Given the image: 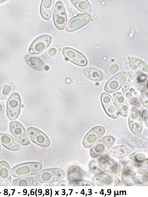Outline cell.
Masks as SVG:
<instances>
[{
    "label": "cell",
    "instance_id": "1",
    "mask_svg": "<svg viewBox=\"0 0 148 197\" xmlns=\"http://www.w3.org/2000/svg\"><path fill=\"white\" fill-rule=\"evenodd\" d=\"M42 165L38 162H29L22 163L13 167L11 173L15 177H20L34 175L42 168Z\"/></svg>",
    "mask_w": 148,
    "mask_h": 197
},
{
    "label": "cell",
    "instance_id": "2",
    "mask_svg": "<svg viewBox=\"0 0 148 197\" xmlns=\"http://www.w3.org/2000/svg\"><path fill=\"white\" fill-rule=\"evenodd\" d=\"M66 176L65 172L62 169L53 168L43 169L35 175V179L40 183H52L59 181Z\"/></svg>",
    "mask_w": 148,
    "mask_h": 197
},
{
    "label": "cell",
    "instance_id": "3",
    "mask_svg": "<svg viewBox=\"0 0 148 197\" xmlns=\"http://www.w3.org/2000/svg\"><path fill=\"white\" fill-rule=\"evenodd\" d=\"M97 161L99 166L105 172L114 175L120 174V165L109 156L102 155L98 159Z\"/></svg>",
    "mask_w": 148,
    "mask_h": 197
},
{
    "label": "cell",
    "instance_id": "4",
    "mask_svg": "<svg viewBox=\"0 0 148 197\" xmlns=\"http://www.w3.org/2000/svg\"><path fill=\"white\" fill-rule=\"evenodd\" d=\"M114 138L111 136L103 137L91 149L90 154L92 158L98 157L107 151L113 145Z\"/></svg>",
    "mask_w": 148,
    "mask_h": 197
},
{
    "label": "cell",
    "instance_id": "5",
    "mask_svg": "<svg viewBox=\"0 0 148 197\" xmlns=\"http://www.w3.org/2000/svg\"><path fill=\"white\" fill-rule=\"evenodd\" d=\"M21 101L19 94L17 93L12 94L9 98L7 105V115L11 120H16L19 114Z\"/></svg>",
    "mask_w": 148,
    "mask_h": 197
},
{
    "label": "cell",
    "instance_id": "6",
    "mask_svg": "<svg viewBox=\"0 0 148 197\" xmlns=\"http://www.w3.org/2000/svg\"><path fill=\"white\" fill-rule=\"evenodd\" d=\"M27 133L30 140L37 145L43 147H47L50 146V141L49 138L39 129L30 127L27 129Z\"/></svg>",
    "mask_w": 148,
    "mask_h": 197
},
{
    "label": "cell",
    "instance_id": "7",
    "mask_svg": "<svg viewBox=\"0 0 148 197\" xmlns=\"http://www.w3.org/2000/svg\"><path fill=\"white\" fill-rule=\"evenodd\" d=\"M105 132V129L101 126H97L91 129L86 134L83 141V146L89 148L97 142L101 138Z\"/></svg>",
    "mask_w": 148,
    "mask_h": 197
},
{
    "label": "cell",
    "instance_id": "8",
    "mask_svg": "<svg viewBox=\"0 0 148 197\" xmlns=\"http://www.w3.org/2000/svg\"><path fill=\"white\" fill-rule=\"evenodd\" d=\"M136 170L134 165L130 161L124 164L121 173V179L125 186H134L136 176Z\"/></svg>",
    "mask_w": 148,
    "mask_h": 197
},
{
    "label": "cell",
    "instance_id": "9",
    "mask_svg": "<svg viewBox=\"0 0 148 197\" xmlns=\"http://www.w3.org/2000/svg\"><path fill=\"white\" fill-rule=\"evenodd\" d=\"M129 125L133 133L136 135H140L143 128V124L140 110L136 107H132L129 118Z\"/></svg>",
    "mask_w": 148,
    "mask_h": 197
},
{
    "label": "cell",
    "instance_id": "10",
    "mask_svg": "<svg viewBox=\"0 0 148 197\" xmlns=\"http://www.w3.org/2000/svg\"><path fill=\"white\" fill-rule=\"evenodd\" d=\"M62 53L67 60L77 65L84 66L87 64L85 57L76 50L70 47H64L62 50Z\"/></svg>",
    "mask_w": 148,
    "mask_h": 197
},
{
    "label": "cell",
    "instance_id": "11",
    "mask_svg": "<svg viewBox=\"0 0 148 197\" xmlns=\"http://www.w3.org/2000/svg\"><path fill=\"white\" fill-rule=\"evenodd\" d=\"M92 16L88 13H82L77 15L69 21L66 30L71 32L75 31L88 23L91 20Z\"/></svg>",
    "mask_w": 148,
    "mask_h": 197
},
{
    "label": "cell",
    "instance_id": "12",
    "mask_svg": "<svg viewBox=\"0 0 148 197\" xmlns=\"http://www.w3.org/2000/svg\"><path fill=\"white\" fill-rule=\"evenodd\" d=\"M53 18L56 27L60 30L64 29L67 21V19L64 8L60 2H57L55 5Z\"/></svg>",
    "mask_w": 148,
    "mask_h": 197
},
{
    "label": "cell",
    "instance_id": "13",
    "mask_svg": "<svg viewBox=\"0 0 148 197\" xmlns=\"http://www.w3.org/2000/svg\"><path fill=\"white\" fill-rule=\"evenodd\" d=\"M10 130L12 135L21 144L26 146L29 144L30 141L25 130L20 123L16 121L11 122Z\"/></svg>",
    "mask_w": 148,
    "mask_h": 197
},
{
    "label": "cell",
    "instance_id": "14",
    "mask_svg": "<svg viewBox=\"0 0 148 197\" xmlns=\"http://www.w3.org/2000/svg\"><path fill=\"white\" fill-rule=\"evenodd\" d=\"M51 40V37L48 35L39 36L32 43L29 50V53L31 54H39L47 48Z\"/></svg>",
    "mask_w": 148,
    "mask_h": 197
},
{
    "label": "cell",
    "instance_id": "15",
    "mask_svg": "<svg viewBox=\"0 0 148 197\" xmlns=\"http://www.w3.org/2000/svg\"><path fill=\"white\" fill-rule=\"evenodd\" d=\"M102 105L106 114L112 118L119 116V113L116 104L111 96L106 93H102L101 96Z\"/></svg>",
    "mask_w": 148,
    "mask_h": 197
},
{
    "label": "cell",
    "instance_id": "16",
    "mask_svg": "<svg viewBox=\"0 0 148 197\" xmlns=\"http://www.w3.org/2000/svg\"><path fill=\"white\" fill-rule=\"evenodd\" d=\"M127 75L125 72H120L110 78L106 83L105 90L112 93L119 89L125 82Z\"/></svg>",
    "mask_w": 148,
    "mask_h": 197
},
{
    "label": "cell",
    "instance_id": "17",
    "mask_svg": "<svg viewBox=\"0 0 148 197\" xmlns=\"http://www.w3.org/2000/svg\"><path fill=\"white\" fill-rule=\"evenodd\" d=\"M92 180L97 185L100 186H116L120 182L117 177L102 172L95 175Z\"/></svg>",
    "mask_w": 148,
    "mask_h": 197
},
{
    "label": "cell",
    "instance_id": "18",
    "mask_svg": "<svg viewBox=\"0 0 148 197\" xmlns=\"http://www.w3.org/2000/svg\"><path fill=\"white\" fill-rule=\"evenodd\" d=\"M122 91L130 103L133 107L137 108L141 106V98L130 84L126 83L122 88Z\"/></svg>",
    "mask_w": 148,
    "mask_h": 197
},
{
    "label": "cell",
    "instance_id": "19",
    "mask_svg": "<svg viewBox=\"0 0 148 197\" xmlns=\"http://www.w3.org/2000/svg\"><path fill=\"white\" fill-rule=\"evenodd\" d=\"M147 77L132 71L127 74V81L135 88L143 92L147 89Z\"/></svg>",
    "mask_w": 148,
    "mask_h": 197
},
{
    "label": "cell",
    "instance_id": "20",
    "mask_svg": "<svg viewBox=\"0 0 148 197\" xmlns=\"http://www.w3.org/2000/svg\"><path fill=\"white\" fill-rule=\"evenodd\" d=\"M10 168L8 163L6 161H0V186H7L11 184V176Z\"/></svg>",
    "mask_w": 148,
    "mask_h": 197
},
{
    "label": "cell",
    "instance_id": "21",
    "mask_svg": "<svg viewBox=\"0 0 148 197\" xmlns=\"http://www.w3.org/2000/svg\"><path fill=\"white\" fill-rule=\"evenodd\" d=\"M0 140L3 146L9 150L17 151L21 149L18 141L8 134L0 133Z\"/></svg>",
    "mask_w": 148,
    "mask_h": 197
},
{
    "label": "cell",
    "instance_id": "22",
    "mask_svg": "<svg viewBox=\"0 0 148 197\" xmlns=\"http://www.w3.org/2000/svg\"><path fill=\"white\" fill-rule=\"evenodd\" d=\"M129 63L131 68L136 73L148 77V65L145 62L138 58L133 57L129 59Z\"/></svg>",
    "mask_w": 148,
    "mask_h": 197
},
{
    "label": "cell",
    "instance_id": "23",
    "mask_svg": "<svg viewBox=\"0 0 148 197\" xmlns=\"http://www.w3.org/2000/svg\"><path fill=\"white\" fill-rule=\"evenodd\" d=\"M114 98L118 107L120 114L124 117H126L129 111V105L123 94L120 92L114 94Z\"/></svg>",
    "mask_w": 148,
    "mask_h": 197
},
{
    "label": "cell",
    "instance_id": "24",
    "mask_svg": "<svg viewBox=\"0 0 148 197\" xmlns=\"http://www.w3.org/2000/svg\"><path fill=\"white\" fill-rule=\"evenodd\" d=\"M132 151L130 146L121 145L112 148L107 153L108 155L116 159H121L128 156Z\"/></svg>",
    "mask_w": 148,
    "mask_h": 197
},
{
    "label": "cell",
    "instance_id": "25",
    "mask_svg": "<svg viewBox=\"0 0 148 197\" xmlns=\"http://www.w3.org/2000/svg\"><path fill=\"white\" fill-rule=\"evenodd\" d=\"M27 64L33 69L39 71H42L45 67L44 62L39 57L32 54H27L24 57Z\"/></svg>",
    "mask_w": 148,
    "mask_h": 197
},
{
    "label": "cell",
    "instance_id": "26",
    "mask_svg": "<svg viewBox=\"0 0 148 197\" xmlns=\"http://www.w3.org/2000/svg\"><path fill=\"white\" fill-rule=\"evenodd\" d=\"M11 184V186H36L38 183L34 177L24 176L14 179Z\"/></svg>",
    "mask_w": 148,
    "mask_h": 197
},
{
    "label": "cell",
    "instance_id": "27",
    "mask_svg": "<svg viewBox=\"0 0 148 197\" xmlns=\"http://www.w3.org/2000/svg\"><path fill=\"white\" fill-rule=\"evenodd\" d=\"M54 1L42 0L40 7V13L42 17L47 20H49L51 15Z\"/></svg>",
    "mask_w": 148,
    "mask_h": 197
},
{
    "label": "cell",
    "instance_id": "28",
    "mask_svg": "<svg viewBox=\"0 0 148 197\" xmlns=\"http://www.w3.org/2000/svg\"><path fill=\"white\" fill-rule=\"evenodd\" d=\"M85 174L84 171L79 167L72 166L68 168L67 177L69 181L83 178Z\"/></svg>",
    "mask_w": 148,
    "mask_h": 197
},
{
    "label": "cell",
    "instance_id": "29",
    "mask_svg": "<svg viewBox=\"0 0 148 197\" xmlns=\"http://www.w3.org/2000/svg\"><path fill=\"white\" fill-rule=\"evenodd\" d=\"M83 73L86 78L94 81H100L103 78V75L101 72L93 68H85L83 70Z\"/></svg>",
    "mask_w": 148,
    "mask_h": 197
},
{
    "label": "cell",
    "instance_id": "30",
    "mask_svg": "<svg viewBox=\"0 0 148 197\" xmlns=\"http://www.w3.org/2000/svg\"><path fill=\"white\" fill-rule=\"evenodd\" d=\"M16 86L12 82H7L0 87V100H3L15 90Z\"/></svg>",
    "mask_w": 148,
    "mask_h": 197
},
{
    "label": "cell",
    "instance_id": "31",
    "mask_svg": "<svg viewBox=\"0 0 148 197\" xmlns=\"http://www.w3.org/2000/svg\"><path fill=\"white\" fill-rule=\"evenodd\" d=\"M62 47L59 45H53L48 49L40 56L42 58L48 59L58 55L60 53Z\"/></svg>",
    "mask_w": 148,
    "mask_h": 197
},
{
    "label": "cell",
    "instance_id": "32",
    "mask_svg": "<svg viewBox=\"0 0 148 197\" xmlns=\"http://www.w3.org/2000/svg\"><path fill=\"white\" fill-rule=\"evenodd\" d=\"M127 143L130 146L139 148H146L147 146L145 142L132 136H129L126 140Z\"/></svg>",
    "mask_w": 148,
    "mask_h": 197
},
{
    "label": "cell",
    "instance_id": "33",
    "mask_svg": "<svg viewBox=\"0 0 148 197\" xmlns=\"http://www.w3.org/2000/svg\"><path fill=\"white\" fill-rule=\"evenodd\" d=\"M73 4L80 11L86 13L90 12L91 10L90 5L86 0H73L71 1Z\"/></svg>",
    "mask_w": 148,
    "mask_h": 197
},
{
    "label": "cell",
    "instance_id": "34",
    "mask_svg": "<svg viewBox=\"0 0 148 197\" xmlns=\"http://www.w3.org/2000/svg\"><path fill=\"white\" fill-rule=\"evenodd\" d=\"M148 159H145L143 162L139 163L134 164L136 170L139 174L145 177H148Z\"/></svg>",
    "mask_w": 148,
    "mask_h": 197
},
{
    "label": "cell",
    "instance_id": "35",
    "mask_svg": "<svg viewBox=\"0 0 148 197\" xmlns=\"http://www.w3.org/2000/svg\"><path fill=\"white\" fill-rule=\"evenodd\" d=\"M130 159L136 163H139L146 159V156L143 152L136 151L132 154L129 156Z\"/></svg>",
    "mask_w": 148,
    "mask_h": 197
},
{
    "label": "cell",
    "instance_id": "36",
    "mask_svg": "<svg viewBox=\"0 0 148 197\" xmlns=\"http://www.w3.org/2000/svg\"><path fill=\"white\" fill-rule=\"evenodd\" d=\"M70 186H94L95 185L91 182L84 179H79L69 181Z\"/></svg>",
    "mask_w": 148,
    "mask_h": 197
},
{
    "label": "cell",
    "instance_id": "37",
    "mask_svg": "<svg viewBox=\"0 0 148 197\" xmlns=\"http://www.w3.org/2000/svg\"><path fill=\"white\" fill-rule=\"evenodd\" d=\"M134 184L136 186H147L148 180L145 177L138 175L135 178Z\"/></svg>",
    "mask_w": 148,
    "mask_h": 197
},
{
    "label": "cell",
    "instance_id": "38",
    "mask_svg": "<svg viewBox=\"0 0 148 197\" xmlns=\"http://www.w3.org/2000/svg\"><path fill=\"white\" fill-rule=\"evenodd\" d=\"M89 168L92 172L94 173L97 174L102 172L97 163L94 161H91L90 162Z\"/></svg>",
    "mask_w": 148,
    "mask_h": 197
},
{
    "label": "cell",
    "instance_id": "39",
    "mask_svg": "<svg viewBox=\"0 0 148 197\" xmlns=\"http://www.w3.org/2000/svg\"><path fill=\"white\" fill-rule=\"evenodd\" d=\"M119 66L116 64H114L112 65L109 68V72L112 75L116 73L119 69Z\"/></svg>",
    "mask_w": 148,
    "mask_h": 197
},
{
    "label": "cell",
    "instance_id": "40",
    "mask_svg": "<svg viewBox=\"0 0 148 197\" xmlns=\"http://www.w3.org/2000/svg\"><path fill=\"white\" fill-rule=\"evenodd\" d=\"M143 99V103L145 106L148 108V93L147 92H143L141 93Z\"/></svg>",
    "mask_w": 148,
    "mask_h": 197
},
{
    "label": "cell",
    "instance_id": "41",
    "mask_svg": "<svg viewBox=\"0 0 148 197\" xmlns=\"http://www.w3.org/2000/svg\"><path fill=\"white\" fill-rule=\"evenodd\" d=\"M148 110L145 109L144 110L142 113V117L143 119L147 126H148Z\"/></svg>",
    "mask_w": 148,
    "mask_h": 197
},
{
    "label": "cell",
    "instance_id": "42",
    "mask_svg": "<svg viewBox=\"0 0 148 197\" xmlns=\"http://www.w3.org/2000/svg\"><path fill=\"white\" fill-rule=\"evenodd\" d=\"M56 186H67V184L66 181L62 180L59 182L56 185Z\"/></svg>",
    "mask_w": 148,
    "mask_h": 197
},
{
    "label": "cell",
    "instance_id": "43",
    "mask_svg": "<svg viewBox=\"0 0 148 197\" xmlns=\"http://www.w3.org/2000/svg\"><path fill=\"white\" fill-rule=\"evenodd\" d=\"M5 107L3 103L0 102V114H3L4 112Z\"/></svg>",
    "mask_w": 148,
    "mask_h": 197
},
{
    "label": "cell",
    "instance_id": "44",
    "mask_svg": "<svg viewBox=\"0 0 148 197\" xmlns=\"http://www.w3.org/2000/svg\"><path fill=\"white\" fill-rule=\"evenodd\" d=\"M1 144L0 143V153L1 151Z\"/></svg>",
    "mask_w": 148,
    "mask_h": 197
}]
</instances>
